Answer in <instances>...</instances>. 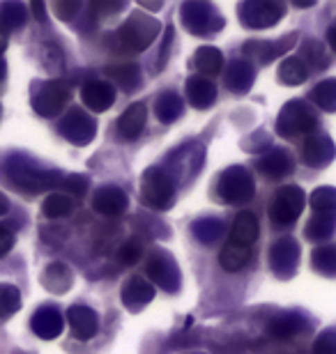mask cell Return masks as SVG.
Masks as SVG:
<instances>
[{
	"label": "cell",
	"mask_w": 336,
	"mask_h": 354,
	"mask_svg": "<svg viewBox=\"0 0 336 354\" xmlns=\"http://www.w3.org/2000/svg\"><path fill=\"white\" fill-rule=\"evenodd\" d=\"M327 44L332 46V51L336 53V24H332L327 28Z\"/></svg>",
	"instance_id": "obj_47"
},
{
	"label": "cell",
	"mask_w": 336,
	"mask_h": 354,
	"mask_svg": "<svg viewBox=\"0 0 336 354\" xmlns=\"http://www.w3.org/2000/svg\"><path fill=\"white\" fill-rule=\"evenodd\" d=\"M30 7H33V12L37 14L39 19H44V5H42V3H33Z\"/></svg>",
	"instance_id": "obj_49"
},
{
	"label": "cell",
	"mask_w": 336,
	"mask_h": 354,
	"mask_svg": "<svg viewBox=\"0 0 336 354\" xmlns=\"http://www.w3.org/2000/svg\"><path fill=\"white\" fill-rule=\"evenodd\" d=\"M141 198L150 209H157V212L173 207L175 184L170 180V175L163 173L161 168H148V171L143 173Z\"/></svg>",
	"instance_id": "obj_5"
},
{
	"label": "cell",
	"mask_w": 336,
	"mask_h": 354,
	"mask_svg": "<svg viewBox=\"0 0 336 354\" xmlns=\"http://www.w3.org/2000/svg\"><path fill=\"white\" fill-rule=\"evenodd\" d=\"M74 205V198L69 194H51L44 201V205H42V212H44L46 218H62L71 214Z\"/></svg>",
	"instance_id": "obj_32"
},
{
	"label": "cell",
	"mask_w": 336,
	"mask_h": 354,
	"mask_svg": "<svg viewBox=\"0 0 336 354\" xmlns=\"http://www.w3.org/2000/svg\"><path fill=\"white\" fill-rule=\"evenodd\" d=\"M5 72H7V67H5L3 55H0V83H3V79H5Z\"/></svg>",
	"instance_id": "obj_51"
},
{
	"label": "cell",
	"mask_w": 336,
	"mask_h": 354,
	"mask_svg": "<svg viewBox=\"0 0 336 354\" xmlns=\"http://www.w3.org/2000/svg\"><path fill=\"white\" fill-rule=\"evenodd\" d=\"M21 308V292L10 283H0V322Z\"/></svg>",
	"instance_id": "obj_36"
},
{
	"label": "cell",
	"mask_w": 336,
	"mask_h": 354,
	"mask_svg": "<svg viewBox=\"0 0 336 354\" xmlns=\"http://www.w3.org/2000/svg\"><path fill=\"white\" fill-rule=\"evenodd\" d=\"M240 21L251 30H265L283 19L285 5L274 0H247L238 7Z\"/></svg>",
	"instance_id": "obj_7"
},
{
	"label": "cell",
	"mask_w": 336,
	"mask_h": 354,
	"mask_svg": "<svg viewBox=\"0 0 336 354\" xmlns=\"http://www.w3.org/2000/svg\"><path fill=\"white\" fill-rule=\"evenodd\" d=\"M336 147L332 143L330 136H323V133H311L304 143V161L309 166H327L334 159Z\"/></svg>",
	"instance_id": "obj_20"
},
{
	"label": "cell",
	"mask_w": 336,
	"mask_h": 354,
	"mask_svg": "<svg viewBox=\"0 0 336 354\" xmlns=\"http://www.w3.org/2000/svg\"><path fill=\"white\" fill-rule=\"evenodd\" d=\"M67 322L71 327V334L78 341H90V338H95L99 329V317L88 306H71L67 313Z\"/></svg>",
	"instance_id": "obj_18"
},
{
	"label": "cell",
	"mask_w": 336,
	"mask_h": 354,
	"mask_svg": "<svg viewBox=\"0 0 336 354\" xmlns=\"http://www.w3.org/2000/svg\"><path fill=\"white\" fill-rule=\"evenodd\" d=\"M30 327L39 338L44 341H53L62 334V327H65V320H62L60 310L55 306H39L30 317Z\"/></svg>",
	"instance_id": "obj_13"
},
{
	"label": "cell",
	"mask_w": 336,
	"mask_h": 354,
	"mask_svg": "<svg viewBox=\"0 0 336 354\" xmlns=\"http://www.w3.org/2000/svg\"><path fill=\"white\" fill-rule=\"evenodd\" d=\"M184 92H187V102L194 106V109H207V106H212L214 99H217V88H214V83L210 79H205V76H191Z\"/></svg>",
	"instance_id": "obj_22"
},
{
	"label": "cell",
	"mask_w": 336,
	"mask_h": 354,
	"mask_svg": "<svg viewBox=\"0 0 336 354\" xmlns=\"http://www.w3.org/2000/svg\"><path fill=\"white\" fill-rule=\"evenodd\" d=\"M65 189L71 198H81L85 191H88V177L85 175H69L65 180Z\"/></svg>",
	"instance_id": "obj_43"
},
{
	"label": "cell",
	"mask_w": 336,
	"mask_h": 354,
	"mask_svg": "<svg viewBox=\"0 0 336 354\" xmlns=\"http://www.w3.org/2000/svg\"><path fill=\"white\" fill-rule=\"evenodd\" d=\"M71 283H74L71 272L62 263H51L42 272V286H44L48 292L62 295L71 288Z\"/></svg>",
	"instance_id": "obj_26"
},
{
	"label": "cell",
	"mask_w": 336,
	"mask_h": 354,
	"mask_svg": "<svg viewBox=\"0 0 336 354\" xmlns=\"http://www.w3.org/2000/svg\"><path fill=\"white\" fill-rule=\"evenodd\" d=\"M58 131L71 145H88L97 136V122L88 111L74 106V109H69L65 113V118L60 120Z\"/></svg>",
	"instance_id": "obj_10"
},
{
	"label": "cell",
	"mask_w": 336,
	"mask_h": 354,
	"mask_svg": "<svg viewBox=\"0 0 336 354\" xmlns=\"http://www.w3.org/2000/svg\"><path fill=\"white\" fill-rule=\"evenodd\" d=\"M258 239V218L251 212H240L233 221V228H231V242L235 244H242V246H249Z\"/></svg>",
	"instance_id": "obj_24"
},
{
	"label": "cell",
	"mask_w": 336,
	"mask_h": 354,
	"mask_svg": "<svg viewBox=\"0 0 336 354\" xmlns=\"http://www.w3.org/2000/svg\"><path fill=\"white\" fill-rule=\"evenodd\" d=\"M3 175L7 177V182L12 187H17L19 191L26 194H42L60 184V173L58 171H48V168H39L35 161H30L24 154H12L5 161Z\"/></svg>",
	"instance_id": "obj_1"
},
{
	"label": "cell",
	"mask_w": 336,
	"mask_h": 354,
	"mask_svg": "<svg viewBox=\"0 0 336 354\" xmlns=\"http://www.w3.org/2000/svg\"><path fill=\"white\" fill-rule=\"evenodd\" d=\"M53 10L62 21H71L74 19V14L81 10V3H78V0H60V3L53 5Z\"/></svg>",
	"instance_id": "obj_44"
},
{
	"label": "cell",
	"mask_w": 336,
	"mask_h": 354,
	"mask_svg": "<svg viewBox=\"0 0 336 354\" xmlns=\"http://www.w3.org/2000/svg\"><path fill=\"white\" fill-rule=\"evenodd\" d=\"M306 79H309V67L297 55H290L278 65V81L283 86H302Z\"/></svg>",
	"instance_id": "obj_28"
},
{
	"label": "cell",
	"mask_w": 336,
	"mask_h": 354,
	"mask_svg": "<svg viewBox=\"0 0 336 354\" xmlns=\"http://www.w3.org/2000/svg\"><path fill=\"white\" fill-rule=\"evenodd\" d=\"M109 79L116 83L118 88H123L125 92H134L141 86V69L134 62H125V65H113L106 69Z\"/></svg>",
	"instance_id": "obj_27"
},
{
	"label": "cell",
	"mask_w": 336,
	"mask_h": 354,
	"mask_svg": "<svg viewBox=\"0 0 336 354\" xmlns=\"http://www.w3.org/2000/svg\"><path fill=\"white\" fill-rule=\"evenodd\" d=\"M318 129V118L311 111L309 104L304 102H288L278 111L276 118V131L283 138H297V136H311Z\"/></svg>",
	"instance_id": "obj_3"
},
{
	"label": "cell",
	"mask_w": 336,
	"mask_h": 354,
	"mask_svg": "<svg viewBox=\"0 0 336 354\" xmlns=\"http://www.w3.org/2000/svg\"><path fill=\"white\" fill-rule=\"evenodd\" d=\"M254 81H256V69L249 60L245 58H238L233 60L231 65L226 67L224 72V83L228 90L238 92V95H245L254 88Z\"/></svg>",
	"instance_id": "obj_16"
},
{
	"label": "cell",
	"mask_w": 336,
	"mask_h": 354,
	"mask_svg": "<svg viewBox=\"0 0 336 354\" xmlns=\"http://www.w3.org/2000/svg\"><path fill=\"white\" fill-rule=\"evenodd\" d=\"M7 209H10V203H7V198L0 194V216H3Z\"/></svg>",
	"instance_id": "obj_50"
},
{
	"label": "cell",
	"mask_w": 336,
	"mask_h": 354,
	"mask_svg": "<svg viewBox=\"0 0 336 354\" xmlns=\"http://www.w3.org/2000/svg\"><path fill=\"white\" fill-rule=\"evenodd\" d=\"M152 299H154V288H152V283L148 279H143V276H132L123 286V304L130 310L145 308Z\"/></svg>",
	"instance_id": "obj_19"
},
{
	"label": "cell",
	"mask_w": 336,
	"mask_h": 354,
	"mask_svg": "<svg viewBox=\"0 0 336 354\" xmlns=\"http://www.w3.org/2000/svg\"><path fill=\"white\" fill-rule=\"evenodd\" d=\"M182 24L191 35H214L224 28V17L214 5L194 0L182 5Z\"/></svg>",
	"instance_id": "obj_8"
},
{
	"label": "cell",
	"mask_w": 336,
	"mask_h": 354,
	"mask_svg": "<svg viewBox=\"0 0 336 354\" xmlns=\"http://www.w3.org/2000/svg\"><path fill=\"white\" fill-rule=\"evenodd\" d=\"M141 256H143V249H141V244L136 242V239L125 242L123 246H120V251H118V260L123 265H136L141 260Z\"/></svg>",
	"instance_id": "obj_41"
},
{
	"label": "cell",
	"mask_w": 336,
	"mask_h": 354,
	"mask_svg": "<svg viewBox=\"0 0 336 354\" xmlns=\"http://www.w3.org/2000/svg\"><path fill=\"white\" fill-rule=\"evenodd\" d=\"M69 99H71L69 83L60 79H51V81H42L35 86L30 95V106L42 118H55L69 104Z\"/></svg>",
	"instance_id": "obj_4"
},
{
	"label": "cell",
	"mask_w": 336,
	"mask_h": 354,
	"mask_svg": "<svg viewBox=\"0 0 336 354\" xmlns=\"http://www.w3.org/2000/svg\"><path fill=\"white\" fill-rule=\"evenodd\" d=\"M81 99L83 104L88 106L90 111L95 113H104L109 111L113 104H116V88L106 81H90L85 83L81 90Z\"/></svg>",
	"instance_id": "obj_17"
},
{
	"label": "cell",
	"mask_w": 336,
	"mask_h": 354,
	"mask_svg": "<svg viewBox=\"0 0 336 354\" xmlns=\"http://www.w3.org/2000/svg\"><path fill=\"white\" fill-rule=\"evenodd\" d=\"M194 65L205 79L207 76H217V74H221V69H224V55H221L217 46H203L196 51Z\"/></svg>",
	"instance_id": "obj_30"
},
{
	"label": "cell",
	"mask_w": 336,
	"mask_h": 354,
	"mask_svg": "<svg viewBox=\"0 0 336 354\" xmlns=\"http://www.w3.org/2000/svg\"><path fill=\"white\" fill-rule=\"evenodd\" d=\"M26 24V5L14 3V0H7V3H0V26L5 28L7 32L17 30Z\"/></svg>",
	"instance_id": "obj_33"
},
{
	"label": "cell",
	"mask_w": 336,
	"mask_h": 354,
	"mask_svg": "<svg viewBox=\"0 0 336 354\" xmlns=\"http://www.w3.org/2000/svg\"><path fill=\"white\" fill-rule=\"evenodd\" d=\"M249 258H251V249H249V246L228 242L224 246V251H221L219 263H221V267L226 269V272H240V269L249 263Z\"/></svg>",
	"instance_id": "obj_31"
},
{
	"label": "cell",
	"mask_w": 336,
	"mask_h": 354,
	"mask_svg": "<svg viewBox=\"0 0 336 354\" xmlns=\"http://www.w3.org/2000/svg\"><path fill=\"white\" fill-rule=\"evenodd\" d=\"M302 53H304L302 60L309 62V65L316 69H323V67H327V62H330V58H327L323 51V44H318V41H306Z\"/></svg>",
	"instance_id": "obj_40"
},
{
	"label": "cell",
	"mask_w": 336,
	"mask_h": 354,
	"mask_svg": "<svg viewBox=\"0 0 336 354\" xmlns=\"http://www.w3.org/2000/svg\"><path fill=\"white\" fill-rule=\"evenodd\" d=\"M295 39H297V35H288V37L281 41H247V44L242 46V53L249 55V58H256L260 65H267V62L278 58L281 53L290 51Z\"/></svg>",
	"instance_id": "obj_15"
},
{
	"label": "cell",
	"mask_w": 336,
	"mask_h": 354,
	"mask_svg": "<svg viewBox=\"0 0 336 354\" xmlns=\"http://www.w3.org/2000/svg\"><path fill=\"white\" fill-rule=\"evenodd\" d=\"M313 354H336V329H327L316 338Z\"/></svg>",
	"instance_id": "obj_42"
},
{
	"label": "cell",
	"mask_w": 336,
	"mask_h": 354,
	"mask_svg": "<svg viewBox=\"0 0 336 354\" xmlns=\"http://www.w3.org/2000/svg\"><path fill=\"white\" fill-rule=\"evenodd\" d=\"M258 171L267 180H281L292 173V157L285 150H272L258 161Z\"/></svg>",
	"instance_id": "obj_23"
},
{
	"label": "cell",
	"mask_w": 336,
	"mask_h": 354,
	"mask_svg": "<svg viewBox=\"0 0 336 354\" xmlns=\"http://www.w3.org/2000/svg\"><path fill=\"white\" fill-rule=\"evenodd\" d=\"M311 207L316 214H334L336 212V189L320 187L311 194Z\"/></svg>",
	"instance_id": "obj_38"
},
{
	"label": "cell",
	"mask_w": 336,
	"mask_h": 354,
	"mask_svg": "<svg viewBox=\"0 0 336 354\" xmlns=\"http://www.w3.org/2000/svg\"><path fill=\"white\" fill-rule=\"evenodd\" d=\"M159 30L161 26L154 17H148L143 12H132V17L118 28L116 44L127 53H141L157 39Z\"/></svg>",
	"instance_id": "obj_2"
},
{
	"label": "cell",
	"mask_w": 336,
	"mask_h": 354,
	"mask_svg": "<svg viewBox=\"0 0 336 354\" xmlns=\"http://www.w3.org/2000/svg\"><path fill=\"white\" fill-rule=\"evenodd\" d=\"M145 274L150 276L148 281H152L154 286H159L161 290H166V292H177V290H180V283H182L180 267H177L175 258L170 256V253L154 251L148 260Z\"/></svg>",
	"instance_id": "obj_11"
},
{
	"label": "cell",
	"mask_w": 336,
	"mask_h": 354,
	"mask_svg": "<svg viewBox=\"0 0 336 354\" xmlns=\"http://www.w3.org/2000/svg\"><path fill=\"white\" fill-rule=\"evenodd\" d=\"M306 196L299 187H281L272 196L269 203V218L276 225H290L297 221V216L304 212Z\"/></svg>",
	"instance_id": "obj_9"
},
{
	"label": "cell",
	"mask_w": 336,
	"mask_h": 354,
	"mask_svg": "<svg viewBox=\"0 0 336 354\" xmlns=\"http://www.w3.org/2000/svg\"><path fill=\"white\" fill-rule=\"evenodd\" d=\"M14 249V235L12 230H7L5 225H0V258L7 256Z\"/></svg>",
	"instance_id": "obj_45"
},
{
	"label": "cell",
	"mask_w": 336,
	"mask_h": 354,
	"mask_svg": "<svg viewBox=\"0 0 336 354\" xmlns=\"http://www.w3.org/2000/svg\"><path fill=\"white\" fill-rule=\"evenodd\" d=\"M125 7V3H92L95 12H120Z\"/></svg>",
	"instance_id": "obj_46"
},
{
	"label": "cell",
	"mask_w": 336,
	"mask_h": 354,
	"mask_svg": "<svg viewBox=\"0 0 336 354\" xmlns=\"http://www.w3.org/2000/svg\"><path fill=\"white\" fill-rule=\"evenodd\" d=\"M311 99L318 109H323L327 113H334L336 111V79L320 81L318 86L311 90Z\"/></svg>",
	"instance_id": "obj_34"
},
{
	"label": "cell",
	"mask_w": 336,
	"mask_h": 354,
	"mask_svg": "<svg viewBox=\"0 0 336 354\" xmlns=\"http://www.w3.org/2000/svg\"><path fill=\"white\" fill-rule=\"evenodd\" d=\"M148 122V106L145 104H132L130 109H125V113L118 120V133L125 140H136L141 136V131L145 129Z\"/></svg>",
	"instance_id": "obj_21"
},
{
	"label": "cell",
	"mask_w": 336,
	"mask_h": 354,
	"mask_svg": "<svg viewBox=\"0 0 336 354\" xmlns=\"http://www.w3.org/2000/svg\"><path fill=\"white\" fill-rule=\"evenodd\" d=\"M313 269H318L320 274H327L332 276L336 274V244H325L320 249L313 251Z\"/></svg>",
	"instance_id": "obj_39"
},
{
	"label": "cell",
	"mask_w": 336,
	"mask_h": 354,
	"mask_svg": "<svg viewBox=\"0 0 336 354\" xmlns=\"http://www.w3.org/2000/svg\"><path fill=\"white\" fill-rule=\"evenodd\" d=\"M127 203L130 198L120 187H113V184H106V187H99L92 196V207H95L99 214L104 216H118L127 209Z\"/></svg>",
	"instance_id": "obj_14"
},
{
	"label": "cell",
	"mask_w": 336,
	"mask_h": 354,
	"mask_svg": "<svg viewBox=\"0 0 336 354\" xmlns=\"http://www.w3.org/2000/svg\"><path fill=\"white\" fill-rule=\"evenodd\" d=\"M336 230V218L334 214H316L306 223L304 235L313 239V242H320V239H327Z\"/></svg>",
	"instance_id": "obj_35"
},
{
	"label": "cell",
	"mask_w": 336,
	"mask_h": 354,
	"mask_svg": "<svg viewBox=\"0 0 336 354\" xmlns=\"http://www.w3.org/2000/svg\"><path fill=\"white\" fill-rule=\"evenodd\" d=\"M5 48H7V30L0 26V53H3Z\"/></svg>",
	"instance_id": "obj_48"
},
{
	"label": "cell",
	"mask_w": 336,
	"mask_h": 354,
	"mask_svg": "<svg viewBox=\"0 0 336 354\" xmlns=\"http://www.w3.org/2000/svg\"><path fill=\"white\" fill-rule=\"evenodd\" d=\"M182 113H184V102L175 95V92H163V95L157 99L154 115L159 118V122L170 124V122H175Z\"/></svg>",
	"instance_id": "obj_29"
},
{
	"label": "cell",
	"mask_w": 336,
	"mask_h": 354,
	"mask_svg": "<svg viewBox=\"0 0 336 354\" xmlns=\"http://www.w3.org/2000/svg\"><path fill=\"white\" fill-rule=\"evenodd\" d=\"M309 327V322L304 320V315L299 313H281L269 322L267 331L276 338H292L297 334H304V329Z\"/></svg>",
	"instance_id": "obj_25"
},
{
	"label": "cell",
	"mask_w": 336,
	"mask_h": 354,
	"mask_svg": "<svg viewBox=\"0 0 336 354\" xmlns=\"http://www.w3.org/2000/svg\"><path fill=\"white\" fill-rule=\"evenodd\" d=\"M254 191H256L254 177L242 166L226 168L219 177V196L224 198L228 205L249 203L254 198Z\"/></svg>",
	"instance_id": "obj_6"
},
{
	"label": "cell",
	"mask_w": 336,
	"mask_h": 354,
	"mask_svg": "<svg viewBox=\"0 0 336 354\" xmlns=\"http://www.w3.org/2000/svg\"><path fill=\"white\" fill-rule=\"evenodd\" d=\"M269 265L276 276L290 279L297 272L299 265V246L292 237H281L278 242L272 244L269 249Z\"/></svg>",
	"instance_id": "obj_12"
},
{
	"label": "cell",
	"mask_w": 336,
	"mask_h": 354,
	"mask_svg": "<svg viewBox=\"0 0 336 354\" xmlns=\"http://www.w3.org/2000/svg\"><path fill=\"white\" fill-rule=\"evenodd\" d=\"M191 230H194L198 242L214 244L221 235H224V223H221L219 218H201V221L194 223V228Z\"/></svg>",
	"instance_id": "obj_37"
}]
</instances>
